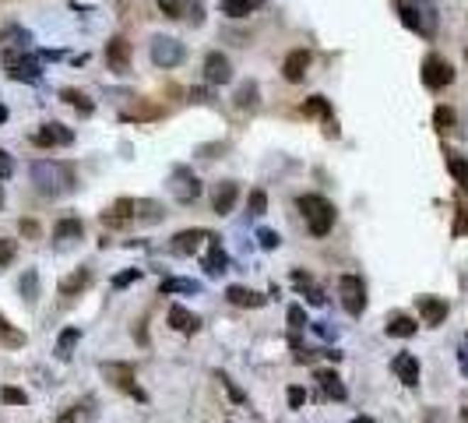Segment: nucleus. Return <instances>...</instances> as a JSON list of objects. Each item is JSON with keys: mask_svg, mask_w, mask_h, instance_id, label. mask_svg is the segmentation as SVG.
Here are the masks:
<instances>
[{"mask_svg": "<svg viewBox=\"0 0 468 423\" xmlns=\"http://www.w3.org/2000/svg\"><path fill=\"white\" fill-rule=\"evenodd\" d=\"M0 339H4V346H25V335L21 331H14L11 324H7V317L0 314Z\"/></svg>", "mask_w": 468, "mask_h": 423, "instance_id": "obj_36", "label": "nucleus"}, {"mask_svg": "<svg viewBox=\"0 0 468 423\" xmlns=\"http://www.w3.org/2000/svg\"><path fill=\"white\" fill-rule=\"evenodd\" d=\"M14 254H18V243H14V240H7V236H0V268H4V265H11V261H14Z\"/></svg>", "mask_w": 468, "mask_h": 423, "instance_id": "obj_41", "label": "nucleus"}, {"mask_svg": "<svg viewBox=\"0 0 468 423\" xmlns=\"http://www.w3.org/2000/svg\"><path fill=\"white\" fill-rule=\"evenodd\" d=\"M32 184H35V191H39V194L57 198V194L71 191L74 173H71V166H64V163L43 159V163H32Z\"/></svg>", "mask_w": 468, "mask_h": 423, "instance_id": "obj_1", "label": "nucleus"}, {"mask_svg": "<svg viewBox=\"0 0 468 423\" xmlns=\"http://www.w3.org/2000/svg\"><path fill=\"white\" fill-rule=\"evenodd\" d=\"M451 82H455V67H451L444 57H437V53H433V57H426V60H423V85H426V89H433V92H437V89H447Z\"/></svg>", "mask_w": 468, "mask_h": 423, "instance_id": "obj_5", "label": "nucleus"}, {"mask_svg": "<svg viewBox=\"0 0 468 423\" xmlns=\"http://www.w3.org/2000/svg\"><path fill=\"white\" fill-rule=\"evenodd\" d=\"M257 103H261V89H257V82H243V85L236 89V106H240V109H254Z\"/></svg>", "mask_w": 468, "mask_h": 423, "instance_id": "obj_30", "label": "nucleus"}, {"mask_svg": "<svg viewBox=\"0 0 468 423\" xmlns=\"http://www.w3.org/2000/svg\"><path fill=\"white\" fill-rule=\"evenodd\" d=\"M134 211H138V215H141L145 222H159V219H162L155 202H138V205H134Z\"/></svg>", "mask_w": 468, "mask_h": 423, "instance_id": "obj_40", "label": "nucleus"}, {"mask_svg": "<svg viewBox=\"0 0 468 423\" xmlns=\"http://www.w3.org/2000/svg\"><path fill=\"white\" fill-rule=\"evenodd\" d=\"M416 321L408 314H394L391 321H387V335H394V339H408V335H416Z\"/></svg>", "mask_w": 468, "mask_h": 423, "instance_id": "obj_29", "label": "nucleus"}, {"mask_svg": "<svg viewBox=\"0 0 468 423\" xmlns=\"http://www.w3.org/2000/svg\"><path fill=\"white\" fill-rule=\"evenodd\" d=\"M352 423H374V420H370V417H356Z\"/></svg>", "mask_w": 468, "mask_h": 423, "instance_id": "obj_53", "label": "nucleus"}, {"mask_svg": "<svg viewBox=\"0 0 468 423\" xmlns=\"http://www.w3.org/2000/svg\"><path fill=\"white\" fill-rule=\"evenodd\" d=\"M0 202H4V194H0Z\"/></svg>", "mask_w": 468, "mask_h": 423, "instance_id": "obj_57", "label": "nucleus"}, {"mask_svg": "<svg viewBox=\"0 0 468 423\" xmlns=\"http://www.w3.org/2000/svg\"><path fill=\"white\" fill-rule=\"evenodd\" d=\"M82 233H85L82 219H60L53 226V240H82Z\"/></svg>", "mask_w": 468, "mask_h": 423, "instance_id": "obj_26", "label": "nucleus"}, {"mask_svg": "<svg viewBox=\"0 0 468 423\" xmlns=\"http://www.w3.org/2000/svg\"><path fill=\"white\" fill-rule=\"evenodd\" d=\"M21 233H25V236H39V226H35L32 219H21Z\"/></svg>", "mask_w": 468, "mask_h": 423, "instance_id": "obj_50", "label": "nucleus"}, {"mask_svg": "<svg viewBox=\"0 0 468 423\" xmlns=\"http://www.w3.org/2000/svg\"><path fill=\"white\" fill-rule=\"evenodd\" d=\"M289 324L292 328H306V311L303 307H289Z\"/></svg>", "mask_w": 468, "mask_h": 423, "instance_id": "obj_44", "label": "nucleus"}, {"mask_svg": "<svg viewBox=\"0 0 468 423\" xmlns=\"http://www.w3.org/2000/svg\"><path fill=\"white\" fill-rule=\"evenodd\" d=\"M204 286L194 282V279H162V293L173 297V293H201Z\"/></svg>", "mask_w": 468, "mask_h": 423, "instance_id": "obj_31", "label": "nucleus"}, {"mask_svg": "<svg viewBox=\"0 0 468 423\" xmlns=\"http://www.w3.org/2000/svg\"><path fill=\"white\" fill-rule=\"evenodd\" d=\"M264 0H218V7H222V14H229V18H247L250 11H257Z\"/></svg>", "mask_w": 468, "mask_h": 423, "instance_id": "obj_25", "label": "nucleus"}, {"mask_svg": "<svg viewBox=\"0 0 468 423\" xmlns=\"http://www.w3.org/2000/svg\"><path fill=\"white\" fill-rule=\"evenodd\" d=\"M433 123H437V131H451V127H455V109H451V106H437Z\"/></svg>", "mask_w": 468, "mask_h": 423, "instance_id": "obj_37", "label": "nucleus"}, {"mask_svg": "<svg viewBox=\"0 0 468 423\" xmlns=\"http://www.w3.org/2000/svg\"><path fill=\"white\" fill-rule=\"evenodd\" d=\"M303 113L306 116H324L328 120V134H338V127H335V113H331V106L324 96H310L306 103H303Z\"/></svg>", "mask_w": 468, "mask_h": 423, "instance_id": "obj_17", "label": "nucleus"}, {"mask_svg": "<svg viewBox=\"0 0 468 423\" xmlns=\"http://www.w3.org/2000/svg\"><path fill=\"white\" fill-rule=\"evenodd\" d=\"M257 240H261V247H264V251H275V247L282 243V236L275 233V229H257Z\"/></svg>", "mask_w": 468, "mask_h": 423, "instance_id": "obj_42", "label": "nucleus"}, {"mask_svg": "<svg viewBox=\"0 0 468 423\" xmlns=\"http://www.w3.org/2000/svg\"><path fill=\"white\" fill-rule=\"evenodd\" d=\"M184 60V43L173 35H155L152 39V64L155 67H177Z\"/></svg>", "mask_w": 468, "mask_h": 423, "instance_id": "obj_4", "label": "nucleus"}, {"mask_svg": "<svg viewBox=\"0 0 468 423\" xmlns=\"http://www.w3.org/2000/svg\"><path fill=\"white\" fill-rule=\"evenodd\" d=\"M78 420H85V413H82L78 406H74V413H64V417H60V423H78Z\"/></svg>", "mask_w": 468, "mask_h": 423, "instance_id": "obj_51", "label": "nucleus"}, {"mask_svg": "<svg viewBox=\"0 0 468 423\" xmlns=\"http://www.w3.org/2000/svg\"><path fill=\"white\" fill-rule=\"evenodd\" d=\"M138 279H141V268H130V272H120V275L113 279V286L123 290V286H130V282H138Z\"/></svg>", "mask_w": 468, "mask_h": 423, "instance_id": "obj_43", "label": "nucleus"}, {"mask_svg": "<svg viewBox=\"0 0 468 423\" xmlns=\"http://www.w3.org/2000/svg\"><path fill=\"white\" fill-rule=\"evenodd\" d=\"M247 211H250V215H264V211H268V194H264V191H250Z\"/></svg>", "mask_w": 468, "mask_h": 423, "instance_id": "obj_38", "label": "nucleus"}, {"mask_svg": "<svg viewBox=\"0 0 468 423\" xmlns=\"http://www.w3.org/2000/svg\"><path fill=\"white\" fill-rule=\"evenodd\" d=\"M204 240H211L208 229H184V233L173 236V251H177V254H197Z\"/></svg>", "mask_w": 468, "mask_h": 423, "instance_id": "obj_14", "label": "nucleus"}, {"mask_svg": "<svg viewBox=\"0 0 468 423\" xmlns=\"http://www.w3.org/2000/svg\"><path fill=\"white\" fill-rule=\"evenodd\" d=\"M60 99H64V103H71L74 109H78V113H85V116H89V113L95 109L92 99H89L85 92H78V89H64V92H60Z\"/></svg>", "mask_w": 468, "mask_h": 423, "instance_id": "obj_32", "label": "nucleus"}, {"mask_svg": "<svg viewBox=\"0 0 468 423\" xmlns=\"http://www.w3.org/2000/svg\"><path fill=\"white\" fill-rule=\"evenodd\" d=\"M4 67H7V75H11L14 82H39V75H43V67H39L32 57L14 53V50H4Z\"/></svg>", "mask_w": 468, "mask_h": 423, "instance_id": "obj_6", "label": "nucleus"}, {"mask_svg": "<svg viewBox=\"0 0 468 423\" xmlns=\"http://www.w3.org/2000/svg\"><path fill=\"white\" fill-rule=\"evenodd\" d=\"M447 170H451V177L458 180V187L468 194V159H462V155H447Z\"/></svg>", "mask_w": 468, "mask_h": 423, "instance_id": "obj_33", "label": "nucleus"}, {"mask_svg": "<svg viewBox=\"0 0 468 423\" xmlns=\"http://www.w3.org/2000/svg\"><path fill=\"white\" fill-rule=\"evenodd\" d=\"M303 402H306V392H303V388H289V406H292V410H299Z\"/></svg>", "mask_w": 468, "mask_h": 423, "instance_id": "obj_47", "label": "nucleus"}, {"mask_svg": "<svg viewBox=\"0 0 468 423\" xmlns=\"http://www.w3.org/2000/svg\"><path fill=\"white\" fill-rule=\"evenodd\" d=\"M338 297H342V307L352 317L363 314V307H367V286H363L360 275H342L338 279Z\"/></svg>", "mask_w": 468, "mask_h": 423, "instance_id": "obj_3", "label": "nucleus"}, {"mask_svg": "<svg viewBox=\"0 0 468 423\" xmlns=\"http://www.w3.org/2000/svg\"><path fill=\"white\" fill-rule=\"evenodd\" d=\"M187 21H190V25H201V21H204V7H201V4H197V0H194V7H190Z\"/></svg>", "mask_w": 468, "mask_h": 423, "instance_id": "obj_48", "label": "nucleus"}, {"mask_svg": "<svg viewBox=\"0 0 468 423\" xmlns=\"http://www.w3.org/2000/svg\"><path fill=\"white\" fill-rule=\"evenodd\" d=\"M222 385H225V392L233 395V402H243V392H240V388H236V385H233V381H229L225 374H222Z\"/></svg>", "mask_w": 468, "mask_h": 423, "instance_id": "obj_49", "label": "nucleus"}, {"mask_svg": "<svg viewBox=\"0 0 468 423\" xmlns=\"http://www.w3.org/2000/svg\"><path fill=\"white\" fill-rule=\"evenodd\" d=\"M102 370L109 374V381H113L116 388H123V392H127V395H134L138 402H145V399H148V395L134 385V370H130L127 363H102Z\"/></svg>", "mask_w": 468, "mask_h": 423, "instance_id": "obj_10", "label": "nucleus"}, {"mask_svg": "<svg viewBox=\"0 0 468 423\" xmlns=\"http://www.w3.org/2000/svg\"><path fill=\"white\" fill-rule=\"evenodd\" d=\"M0 43H4V50H14V53L21 50V53H25L28 43H32V35H28L21 25H7V28L0 32Z\"/></svg>", "mask_w": 468, "mask_h": 423, "instance_id": "obj_19", "label": "nucleus"}, {"mask_svg": "<svg viewBox=\"0 0 468 423\" xmlns=\"http://www.w3.org/2000/svg\"><path fill=\"white\" fill-rule=\"evenodd\" d=\"M462 423H468V406H465V410H462Z\"/></svg>", "mask_w": 468, "mask_h": 423, "instance_id": "obj_54", "label": "nucleus"}, {"mask_svg": "<svg viewBox=\"0 0 468 423\" xmlns=\"http://www.w3.org/2000/svg\"><path fill=\"white\" fill-rule=\"evenodd\" d=\"M89 282H92V272H89V268H78L74 275H67V279L60 282V293H64V297H74V293H82Z\"/></svg>", "mask_w": 468, "mask_h": 423, "instance_id": "obj_27", "label": "nucleus"}, {"mask_svg": "<svg viewBox=\"0 0 468 423\" xmlns=\"http://www.w3.org/2000/svg\"><path fill=\"white\" fill-rule=\"evenodd\" d=\"M0 120H7V109H4V106H0Z\"/></svg>", "mask_w": 468, "mask_h": 423, "instance_id": "obj_55", "label": "nucleus"}, {"mask_svg": "<svg viewBox=\"0 0 468 423\" xmlns=\"http://www.w3.org/2000/svg\"><path fill=\"white\" fill-rule=\"evenodd\" d=\"M78 339H82V328H64V331H60V339H57V356H60V360H71V356H74Z\"/></svg>", "mask_w": 468, "mask_h": 423, "instance_id": "obj_28", "label": "nucleus"}, {"mask_svg": "<svg viewBox=\"0 0 468 423\" xmlns=\"http://www.w3.org/2000/svg\"><path fill=\"white\" fill-rule=\"evenodd\" d=\"M401 21H405V28H412L426 39L437 32V14L426 11V7H416V4H401Z\"/></svg>", "mask_w": 468, "mask_h": 423, "instance_id": "obj_7", "label": "nucleus"}, {"mask_svg": "<svg viewBox=\"0 0 468 423\" xmlns=\"http://www.w3.org/2000/svg\"><path fill=\"white\" fill-rule=\"evenodd\" d=\"M106 64H109L113 75H127L130 71V43L123 35H113L106 43Z\"/></svg>", "mask_w": 468, "mask_h": 423, "instance_id": "obj_9", "label": "nucleus"}, {"mask_svg": "<svg viewBox=\"0 0 468 423\" xmlns=\"http://www.w3.org/2000/svg\"><path fill=\"white\" fill-rule=\"evenodd\" d=\"M169 324H173L177 331L190 335V331H197V328H201V317L190 314L187 307H180V304H173V307H169Z\"/></svg>", "mask_w": 468, "mask_h": 423, "instance_id": "obj_18", "label": "nucleus"}, {"mask_svg": "<svg viewBox=\"0 0 468 423\" xmlns=\"http://www.w3.org/2000/svg\"><path fill=\"white\" fill-rule=\"evenodd\" d=\"M32 141H35V145H43V148H50V145H60V148H64V145H71V141H74V131L53 120V123H43V127L32 134Z\"/></svg>", "mask_w": 468, "mask_h": 423, "instance_id": "obj_11", "label": "nucleus"}, {"mask_svg": "<svg viewBox=\"0 0 468 423\" xmlns=\"http://www.w3.org/2000/svg\"><path fill=\"white\" fill-rule=\"evenodd\" d=\"M225 300H229L233 307H261V304H264V297L254 293V290H247V286H229V290H225Z\"/></svg>", "mask_w": 468, "mask_h": 423, "instance_id": "obj_20", "label": "nucleus"}, {"mask_svg": "<svg viewBox=\"0 0 468 423\" xmlns=\"http://www.w3.org/2000/svg\"><path fill=\"white\" fill-rule=\"evenodd\" d=\"M465 60H468V46H465Z\"/></svg>", "mask_w": 468, "mask_h": 423, "instance_id": "obj_56", "label": "nucleus"}, {"mask_svg": "<svg viewBox=\"0 0 468 423\" xmlns=\"http://www.w3.org/2000/svg\"><path fill=\"white\" fill-rule=\"evenodd\" d=\"M190 7H194V0H159V11L166 18H187Z\"/></svg>", "mask_w": 468, "mask_h": 423, "instance_id": "obj_34", "label": "nucleus"}, {"mask_svg": "<svg viewBox=\"0 0 468 423\" xmlns=\"http://www.w3.org/2000/svg\"><path fill=\"white\" fill-rule=\"evenodd\" d=\"M169 191H173V198H177V202L190 205V202H197V194H201V180L190 173L187 166H177V170H173V177H169Z\"/></svg>", "mask_w": 468, "mask_h": 423, "instance_id": "obj_8", "label": "nucleus"}, {"mask_svg": "<svg viewBox=\"0 0 468 423\" xmlns=\"http://www.w3.org/2000/svg\"><path fill=\"white\" fill-rule=\"evenodd\" d=\"M134 205H138V202L120 198V202H116L109 211H102V222H106V226H123V222H130V215H134L130 209H134Z\"/></svg>", "mask_w": 468, "mask_h": 423, "instance_id": "obj_22", "label": "nucleus"}, {"mask_svg": "<svg viewBox=\"0 0 468 423\" xmlns=\"http://www.w3.org/2000/svg\"><path fill=\"white\" fill-rule=\"evenodd\" d=\"M416 304H419V314H423V321H426L430 328L444 324V317H447V300H440V297H419Z\"/></svg>", "mask_w": 468, "mask_h": 423, "instance_id": "obj_15", "label": "nucleus"}, {"mask_svg": "<svg viewBox=\"0 0 468 423\" xmlns=\"http://www.w3.org/2000/svg\"><path fill=\"white\" fill-rule=\"evenodd\" d=\"M236 198H240V187H236L233 180L218 184V191H215V211H218V215H229L233 205H236Z\"/></svg>", "mask_w": 468, "mask_h": 423, "instance_id": "obj_21", "label": "nucleus"}, {"mask_svg": "<svg viewBox=\"0 0 468 423\" xmlns=\"http://www.w3.org/2000/svg\"><path fill=\"white\" fill-rule=\"evenodd\" d=\"M0 399H4L7 406H25V402H28V395H25L21 388H11V385L0 388Z\"/></svg>", "mask_w": 468, "mask_h": 423, "instance_id": "obj_39", "label": "nucleus"}, {"mask_svg": "<svg viewBox=\"0 0 468 423\" xmlns=\"http://www.w3.org/2000/svg\"><path fill=\"white\" fill-rule=\"evenodd\" d=\"M462 233H468V211L458 209V215H455V236H462Z\"/></svg>", "mask_w": 468, "mask_h": 423, "instance_id": "obj_46", "label": "nucleus"}, {"mask_svg": "<svg viewBox=\"0 0 468 423\" xmlns=\"http://www.w3.org/2000/svg\"><path fill=\"white\" fill-rule=\"evenodd\" d=\"M11 173H14V163H11V155L0 148V180H7Z\"/></svg>", "mask_w": 468, "mask_h": 423, "instance_id": "obj_45", "label": "nucleus"}, {"mask_svg": "<svg viewBox=\"0 0 468 423\" xmlns=\"http://www.w3.org/2000/svg\"><path fill=\"white\" fill-rule=\"evenodd\" d=\"M313 328H317V335H324V339H331V335H335V331H331V324H324V321H317Z\"/></svg>", "mask_w": 468, "mask_h": 423, "instance_id": "obj_52", "label": "nucleus"}, {"mask_svg": "<svg viewBox=\"0 0 468 423\" xmlns=\"http://www.w3.org/2000/svg\"><path fill=\"white\" fill-rule=\"evenodd\" d=\"M306 71H310V53L306 50H292L289 57H285V64H282V75H285V82H303L306 78Z\"/></svg>", "mask_w": 468, "mask_h": 423, "instance_id": "obj_13", "label": "nucleus"}, {"mask_svg": "<svg viewBox=\"0 0 468 423\" xmlns=\"http://www.w3.org/2000/svg\"><path fill=\"white\" fill-rule=\"evenodd\" d=\"M313 378L321 381V388H324L331 399H338V402L345 399V385H342V378H338L335 370H313Z\"/></svg>", "mask_w": 468, "mask_h": 423, "instance_id": "obj_23", "label": "nucleus"}, {"mask_svg": "<svg viewBox=\"0 0 468 423\" xmlns=\"http://www.w3.org/2000/svg\"><path fill=\"white\" fill-rule=\"evenodd\" d=\"M204 268H208V275H222V272L229 268V254L222 251V243H218L215 236H211V254H208Z\"/></svg>", "mask_w": 468, "mask_h": 423, "instance_id": "obj_24", "label": "nucleus"}, {"mask_svg": "<svg viewBox=\"0 0 468 423\" xmlns=\"http://www.w3.org/2000/svg\"><path fill=\"white\" fill-rule=\"evenodd\" d=\"M296 205H299L303 219H306V229L313 236H328L331 233V226H335V205L328 198H321V194H299Z\"/></svg>", "mask_w": 468, "mask_h": 423, "instance_id": "obj_2", "label": "nucleus"}, {"mask_svg": "<svg viewBox=\"0 0 468 423\" xmlns=\"http://www.w3.org/2000/svg\"><path fill=\"white\" fill-rule=\"evenodd\" d=\"M21 293H25V300H28V304H35V297H39V275H35L32 268H28V272H25V279H21Z\"/></svg>", "mask_w": 468, "mask_h": 423, "instance_id": "obj_35", "label": "nucleus"}, {"mask_svg": "<svg viewBox=\"0 0 468 423\" xmlns=\"http://www.w3.org/2000/svg\"><path fill=\"white\" fill-rule=\"evenodd\" d=\"M391 367H394V374L401 378V385H408V388L419 385V360H416L412 353H398Z\"/></svg>", "mask_w": 468, "mask_h": 423, "instance_id": "obj_16", "label": "nucleus"}, {"mask_svg": "<svg viewBox=\"0 0 468 423\" xmlns=\"http://www.w3.org/2000/svg\"><path fill=\"white\" fill-rule=\"evenodd\" d=\"M204 78H208V85H225V82H233V64H229V57L208 53V60H204Z\"/></svg>", "mask_w": 468, "mask_h": 423, "instance_id": "obj_12", "label": "nucleus"}]
</instances>
